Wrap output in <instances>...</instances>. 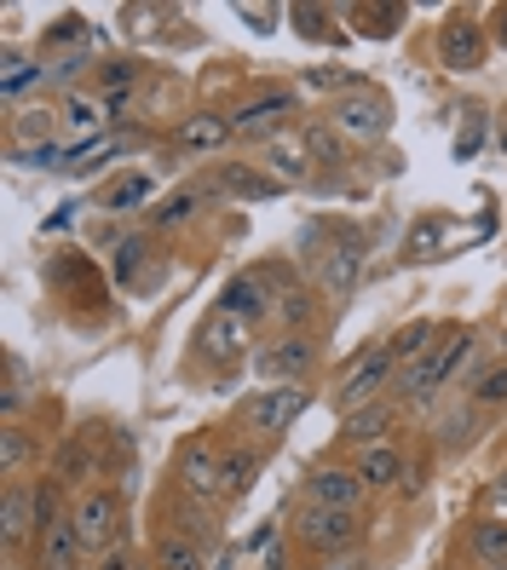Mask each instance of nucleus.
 <instances>
[{
  "label": "nucleus",
  "instance_id": "nucleus-14",
  "mask_svg": "<svg viewBox=\"0 0 507 570\" xmlns=\"http://www.w3.org/2000/svg\"><path fill=\"white\" fill-rule=\"evenodd\" d=\"M0 524H7V548H23L29 535H41V484L12 479L0 495Z\"/></svg>",
  "mask_w": 507,
  "mask_h": 570
},
{
  "label": "nucleus",
  "instance_id": "nucleus-40",
  "mask_svg": "<svg viewBox=\"0 0 507 570\" xmlns=\"http://www.w3.org/2000/svg\"><path fill=\"white\" fill-rule=\"evenodd\" d=\"M479 139H485V110H479V105H467V110H461V139H456V156L467 161L472 150H479Z\"/></svg>",
  "mask_w": 507,
  "mask_h": 570
},
{
  "label": "nucleus",
  "instance_id": "nucleus-3",
  "mask_svg": "<svg viewBox=\"0 0 507 570\" xmlns=\"http://www.w3.org/2000/svg\"><path fill=\"white\" fill-rule=\"evenodd\" d=\"M312 392L306 386H265V392H248L243 410H236V426L248 432V439H277V432H289L300 415H306Z\"/></svg>",
  "mask_w": 507,
  "mask_h": 570
},
{
  "label": "nucleus",
  "instance_id": "nucleus-23",
  "mask_svg": "<svg viewBox=\"0 0 507 570\" xmlns=\"http://www.w3.org/2000/svg\"><path fill=\"white\" fill-rule=\"evenodd\" d=\"M36 455H41V439H29L18 421H7V432H0V473H7V484H12Z\"/></svg>",
  "mask_w": 507,
  "mask_h": 570
},
{
  "label": "nucleus",
  "instance_id": "nucleus-38",
  "mask_svg": "<svg viewBox=\"0 0 507 570\" xmlns=\"http://www.w3.org/2000/svg\"><path fill=\"white\" fill-rule=\"evenodd\" d=\"M427 341H432V323H410V328H403L398 341H392V352H398V368H403V363H416V357L427 352Z\"/></svg>",
  "mask_w": 507,
  "mask_h": 570
},
{
  "label": "nucleus",
  "instance_id": "nucleus-16",
  "mask_svg": "<svg viewBox=\"0 0 507 570\" xmlns=\"http://www.w3.org/2000/svg\"><path fill=\"white\" fill-rule=\"evenodd\" d=\"M277 299H272V277L265 272H236L231 283H225V294H220V312H231V317H243L248 328L272 312Z\"/></svg>",
  "mask_w": 507,
  "mask_h": 570
},
{
  "label": "nucleus",
  "instance_id": "nucleus-46",
  "mask_svg": "<svg viewBox=\"0 0 507 570\" xmlns=\"http://www.w3.org/2000/svg\"><path fill=\"white\" fill-rule=\"evenodd\" d=\"M318 570H376V559H369V553H334V559H318Z\"/></svg>",
  "mask_w": 507,
  "mask_h": 570
},
{
  "label": "nucleus",
  "instance_id": "nucleus-51",
  "mask_svg": "<svg viewBox=\"0 0 507 570\" xmlns=\"http://www.w3.org/2000/svg\"><path fill=\"white\" fill-rule=\"evenodd\" d=\"M265 570H289V548H283V542H277L272 553H265Z\"/></svg>",
  "mask_w": 507,
  "mask_h": 570
},
{
  "label": "nucleus",
  "instance_id": "nucleus-10",
  "mask_svg": "<svg viewBox=\"0 0 507 570\" xmlns=\"http://www.w3.org/2000/svg\"><path fill=\"white\" fill-rule=\"evenodd\" d=\"M243 352H248V323L214 306L208 317H202V328H196V357L202 363H220V368H236V363H243Z\"/></svg>",
  "mask_w": 507,
  "mask_h": 570
},
{
  "label": "nucleus",
  "instance_id": "nucleus-25",
  "mask_svg": "<svg viewBox=\"0 0 507 570\" xmlns=\"http://www.w3.org/2000/svg\"><path fill=\"white\" fill-rule=\"evenodd\" d=\"M36 397V375H29V363L18 352H7V392H0V410H7V421L23 415V404Z\"/></svg>",
  "mask_w": 507,
  "mask_h": 570
},
{
  "label": "nucleus",
  "instance_id": "nucleus-31",
  "mask_svg": "<svg viewBox=\"0 0 507 570\" xmlns=\"http://www.w3.org/2000/svg\"><path fill=\"white\" fill-rule=\"evenodd\" d=\"M92 473V444L87 439H64V450H58V484H81Z\"/></svg>",
  "mask_w": 507,
  "mask_h": 570
},
{
  "label": "nucleus",
  "instance_id": "nucleus-47",
  "mask_svg": "<svg viewBox=\"0 0 507 570\" xmlns=\"http://www.w3.org/2000/svg\"><path fill=\"white\" fill-rule=\"evenodd\" d=\"M98 570H156V564H145L139 553H121V548H116V553L98 559Z\"/></svg>",
  "mask_w": 507,
  "mask_h": 570
},
{
  "label": "nucleus",
  "instance_id": "nucleus-41",
  "mask_svg": "<svg viewBox=\"0 0 507 570\" xmlns=\"http://www.w3.org/2000/svg\"><path fill=\"white\" fill-rule=\"evenodd\" d=\"M98 81H105L110 105H121V92H127V87H139V63H105V76H98Z\"/></svg>",
  "mask_w": 507,
  "mask_h": 570
},
{
  "label": "nucleus",
  "instance_id": "nucleus-28",
  "mask_svg": "<svg viewBox=\"0 0 507 570\" xmlns=\"http://www.w3.org/2000/svg\"><path fill=\"white\" fill-rule=\"evenodd\" d=\"M306 156L318 167H347V139L334 132V121H312L306 127Z\"/></svg>",
  "mask_w": 507,
  "mask_h": 570
},
{
  "label": "nucleus",
  "instance_id": "nucleus-29",
  "mask_svg": "<svg viewBox=\"0 0 507 570\" xmlns=\"http://www.w3.org/2000/svg\"><path fill=\"white\" fill-rule=\"evenodd\" d=\"M272 317H277L289 334H306V323L318 317V299H312L306 288H283V294H277V306H272Z\"/></svg>",
  "mask_w": 507,
  "mask_h": 570
},
{
  "label": "nucleus",
  "instance_id": "nucleus-8",
  "mask_svg": "<svg viewBox=\"0 0 507 570\" xmlns=\"http://www.w3.org/2000/svg\"><path fill=\"white\" fill-rule=\"evenodd\" d=\"M312 363H318V341H312V334H277L272 346L254 352V375L265 386H300L312 375Z\"/></svg>",
  "mask_w": 507,
  "mask_h": 570
},
{
  "label": "nucleus",
  "instance_id": "nucleus-44",
  "mask_svg": "<svg viewBox=\"0 0 507 570\" xmlns=\"http://www.w3.org/2000/svg\"><path fill=\"white\" fill-rule=\"evenodd\" d=\"M289 12L300 18V36H306V41L329 36V12H323V7H289Z\"/></svg>",
  "mask_w": 507,
  "mask_h": 570
},
{
  "label": "nucleus",
  "instance_id": "nucleus-9",
  "mask_svg": "<svg viewBox=\"0 0 507 570\" xmlns=\"http://www.w3.org/2000/svg\"><path fill=\"white\" fill-rule=\"evenodd\" d=\"M363 495H369V484L358 479V466H312L306 484H300V501H312V508H341V513H358Z\"/></svg>",
  "mask_w": 507,
  "mask_h": 570
},
{
  "label": "nucleus",
  "instance_id": "nucleus-32",
  "mask_svg": "<svg viewBox=\"0 0 507 570\" xmlns=\"http://www.w3.org/2000/svg\"><path fill=\"white\" fill-rule=\"evenodd\" d=\"M358 70H347V63H323V70H306V92H358Z\"/></svg>",
  "mask_w": 507,
  "mask_h": 570
},
{
  "label": "nucleus",
  "instance_id": "nucleus-17",
  "mask_svg": "<svg viewBox=\"0 0 507 570\" xmlns=\"http://www.w3.org/2000/svg\"><path fill=\"white\" fill-rule=\"evenodd\" d=\"M398 426V404L392 397H381V404H363V410H352V415H341V444L347 450H376V444H387V432Z\"/></svg>",
  "mask_w": 507,
  "mask_h": 570
},
{
  "label": "nucleus",
  "instance_id": "nucleus-15",
  "mask_svg": "<svg viewBox=\"0 0 507 570\" xmlns=\"http://www.w3.org/2000/svg\"><path fill=\"white\" fill-rule=\"evenodd\" d=\"M92 553L81 548V530H76V519L64 513V519H52L41 535H36V570H81Z\"/></svg>",
  "mask_w": 507,
  "mask_h": 570
},
{
  "label": "nucleus",
  "instance_id": "nucleus-4",
  "mask_svg": "<svg viewBox=\"0 0 507 570\" xmlns=\"http://www.w3.org/2000/svg\"><path fill=\"white\" fill-rule=\"evenodd\" d=\"M220 473H225V444L214 439V432H196V439L179 450V461H174L179 495L185 501H202V508H214V501H220Z\"/></svg>",
  "mask_w": 507,
  "mask_h": 570
},
{
  "label": "nucleus",
  "instance_id": "nucleus-42",
  "mask_svg": "<svg viewBox=\"0 0 507 570\" xmlns=\"http://www.w3.org/2000/svg\"><path fill=\"white\" fill-rule=\"evenodd\" d=\"M52 110L47 105H36V110H18V121H12V145H23V132H41V139H47V132H52Z\"/></svg>",
  "mask_w": 507,
  "mask_h": 570
},
{
  "label": "nucleus",
  "instance_id": "nucleus-1",
  "mask_svg": "<svg viewBox=\"0 0 507 570\" xmlns=\"http://www.w3.org/2000/svg\"><path fill=\"white\" fill-rule=\"evenodd\" d=\"M472 334L461 328V334H445L438 346H427L416 363H403L398 368V381H392V392L403 397V404H416V410H427V404H438V392H445L450 381H456V368L472 357Z\"/></svg>",
  "mask_w": 507,
  "mask_h": 570
},
{
  "label": "nucleus",
  "instance_id": "nucleus-12",
  "mask_svg": "<svg viewBox=\"0 0 507 570\" xmlns=\"http://www.w3.org/2000/svg\"><path fill=\"white\" fill-rule=\"evenodd\" d=\"M294 105H300V98L277 87V92H265V98H254V105L236 110V116H231V132H236V139H265V145H272V139H283Z\"/></svg>",
  "mask_w": 507,
  "mask_h": 570
},
{
  "label": "nucleus",
  "instance_id": "nucleus-26",
  "mask_svg": "<svg viewBox=\"0 0 507 570\" xmlns=\"http://www.w3.org/2000/svg\"><path fill=\"white\" fill-rule=\"evenodd\" d=\"M145 196H150V179L145 174H121L116 185H105L98 208H105V214H133V208H145Z\"/></svg>",
  "mask_w": 507,
  "mask_h": 570
},
{
  "label": "nucleus",
  "instance_id": "nucleus-52",
  "mask_svg": "<svg viewBox=\"0 0 507 570\" xmlns=\"http://www.w3.org/2000/svg\"><path fill=\"white\" fill-rule=\"evenodd\" d=\"M490 23H496V41L507 47V7H496V12H490Z\"/></svg>",
  "mask_w": 507,
  "mask_h": 570
},
{
  "label": "nucleus",
  "instance_id": "nucleus-18",
  "mask_svg": "<svg viewBox=\"0 0 507 570\" xmlns=\"http://www.w3.org/2000/svg\"><path fill=\"white\" fill-rule=\"evenodd\" d=\"M318 283H323L334 299H347V294L363 283V243L347 237V243L323 248V254H318Z\"/></svg>",
  "mask_w": 507,
  "mask_h": 570
},
{
  "label": "nucleus",
  "instance_id": "nucleus-6",
  "mask_svg": "<svg viewBox=\"0 0 507 570\" xmlns=\"http://www.w3.org/2000/svg\"><path fill=\"white\" fill-rule=\"evenodd\" d=\"M70 519H76V530H81V548L87 553H116V542H121V495L116 490H105V484H92V490H81L76 495V508H70Z\"/></svg>",
  "mask_w": 507,
  "mask_h": 570
},
{
  "label": "nucleus",
  "instance_id": "nucleus-53",
  "mask_svg": "<svg viewBox=\"0 0 507 570\" xmlns=\"http://www.w3.org/2000/svg\"><path fill=\"white\" fill-rule=\"evenodd\" d=\"M208 570H236V553H231V548H225V553H214V559H208Z\"/></svg>",
  "mask_w": 507,
  "mask_h": 570
},
{
  "label": "nucleus",
  "instance_id": "nucleus-50",
  "mask_svg": "<svg viewBox=\"0 0 507 570\" xmlns=\"http://www.w3.org/2000/svg\"><path fill=\"white\" fill-rule=\"evenodd\" d=\"M87 29H81V18H58V29H52V41H81Z\"/></svg>",
  "mask_w": 507,
  "mask_h": 570
},
{
  "label": "nucleus",
  "instance_id": "nucleus-36",
  "mask_svg": "<svg viewBox=\"0 0 507 570\" xmlns=\"http://www.w3.org/2000/svg\"><path fill=\"white\" fill-rule=\"evenodd\" d=\"M191 214H196V190H174L167 203L150 208V225H185Z\"/></svg>",
  "mask_w": 507,
  "mask_h": 570
},
{
  "label": "nucleus",
  "instance_id": "nucleus-49",
  "mask_svg": "<svg viewBox=\"0 0 507 570\" xmlns=\"http://www.w3.org/2000/svg\"><path fill=\"white\" fill-rule=\"evenodd\" d=\"M236 12H243L254 29H277V7H272V12H265V7H236Z\"/></svg>",
  "mask_w": 507,
  "mask_h": 570
},
{
  "label": "nucleus",
  "instance_id": "nucleus-45",
  "mask_svg": "<svg viewBox=\"0 0 507 570\" xmlns=\"http://www.w3.org/2000/svg\"><path fill=\"white\" fill-rule=\"evenodd\" d=\"M116 254H121V259H116V277H121V283H133V277H139V265H145V254H150V248H145V243H121Z\"/></svg>",
  "mask_w": 507,
  "mask_h": 570
},
{
  "label": "nucleus",
  "instance_id": "nucleus-21",
  "mask_svg": "<svg viewBox=\"0 0 507 570\" xmlns=\"http://www.w3.org/2000/svg\"><path fill=\"white\" fill-rule=\"evenodd\" d=\"M358 479L369 484V490H392V484H403V473H410V466H403V455L392 450V444H376V450H363L358 461Z\"/></svg>",
  "mask_w": 507,
  "mask_h": 570
},
{
  "label": "nucleus",
  "instance_id": "nucleus-48",
  "mask_svg": "<svg viewBox=\"0 0 507 570\" xmlns=\"http://www.w3.org/2000/svg\"><path fill=\"white\" fill-rule=\"evenodd\" d=\"M490 519H507V473L490 479Z\"/></svg>",
  "mask_w": 507,
  "mask_h": 570
},
{
  "label": "nucleus",
  "instance_id": "nucleus-13",
  "mask_svg": "<svg viewBox=\"0 0 507 570\" xmlns=\"http://www.w3.org/2000/svg\"><path fill=\"white\" fill-rule=\"evenodd\" d=\"M438 58H445V70L456 76H472L485 63V29L472 23L467 12H456L445 29H438Z\"/></svg>",
  "mask_w": 507,
  "mask_h": 570
},
{
  "label": "nucleus",
  "instance_id": "nucleus-35",
  "mask_svg": "<svg viewBox=\"0 0 507 570\" xmlns=\"http://www.w3.org/2000/svg\"><path fill=\"white\" fill-rule=\"evenodd\" d=\"M472 404L479 410H496V404H507V363H490L479 381H472Z\"/></svg>",
  "mask_w": 507,
  "mask_h": 570
},
{
  "label": "nucleus",
  "instance_id": "nucleus-20",
  "mask_svg": "<svg viewBox=\"0 0 507 570\" xmlns=\"http://www.w3.org/2000/svg\"><path fill=\"white\" fill-rule=\"evenodd\" d=\"M156 570H208V553H202V535L196 530H167L162 542H156Z\"/></svg>",
  "mask_w": 507,
  "mask_h": 570
},
{
  "label": "nucleus",
  "instance_id": "nucleus-34",
  "mask_svg": "<svg viewBox=\"0 0 507 570\" xmlns=\"http://www.w3.org/2000/svg\"><path fill=\"white\" fill-rule=\"evenodd\" d=\"M29 81H41V63L29 58V52H18V47H12V52H7V76H0V92H7V98H18Z\"/></svg>",
  "mask_w": 507,
  "mask_h": 570
},
{
  "label": "nucleus",
  "instance_id": "nucleus-22",
  "mask_svg": "<svg viewBox=\"0 0 507 570\" xmlns=\"http://www.w3.org/2000/svg\"><path fill=\"white\" fill-rule=\"evenodd\" d=\"M225 139H236L225 116H191V121L179 127L174 145H179L185 156H208V150H225Z\"/></svg>",
  "mask_w": 507,
  "mask_h": 570
},
{
  "label": "nucleus",
  "instance_id": "nucleus-5",
  "mask_svg": "<svg viewBox=\"0 0 507 570\" xmlns=\"http://www.w3.org/2000/svg\"><path fill=\"white\" fill-rule=\"evenodd\" d=\"M392 381H398V352L392 346H369L341 375V386H334V404H341V415H352L363 404H381V392H392Z\"/></svg>",
  "mask_w": 507,
  "mask_h": 570
},
{
  "label": "nucleus",
  "instance_id": "nucleus-37",
  "mask_svg": "<svg viewBox=\"0 0 507 570\" xmlns=\"http://www.w3.org/2000/svg\"><path fill=\"white\" fill-rule=\"evenodd\" d=\"M445 230H450V219H421V225L410 230V254H416V259H438V243H445Z\"/></svg>",
  "mask_w": 507,
  "mask_h": 570
},
{
  "label": "nucleus",
  "instance_id": "nucleus-24",
  "mask_svg": "<svg viewBox=\"0 0 507 570\" xmlns=\"http://www.w3.org/2000/svg\"><path fill=\"white\" fill-rule=\"evenodd\" d=\"M467 548L479 564H507V519H479L467 530Z\"/></svg>",
  "mask_w": 507,
  "mask_h": 570
},
{
  "label": "nucleus",
  "instance_id": "nucleus-55",
  "mask_svg": "<svg viewBox=\"0 0 507 570\" xmlns=\"http://www.w3.org/2000/svg\"><path fill=\"white\" fill-rule=\"evenodd\" d=\"M479 570H507V564H479Z\"/></svg>",
  "mask_w": 507,
  "mask_h": 570
},
{
  "label": "nucleus",
  "instance_id": "nucleus-11",
  "mask_svg": "<svg viewBox=\"0 0 507 570\" xmlns=\"http://www.w3.org/2000/svg\"><path fill=\"white\" fill-rule=\"evenodd\" d=\"M202 190L225 196V203H272V196H283L289 185L272 179V174H260V167H248V161H220Z\"/></svg>",
  "mask_w": 507,
  "mask_h": 570
},
{
  "label": "nucleus",
  "instance_id": "nucleus-43",
  "mask_svg": "<svg viewBox=\"0 0 507 570\" xmlns=\"http://www.w3.org/2000/svg\"><path fill=\"white\" fill-rule=\"evenodd\" d=\"M12 161H23V167H58V145L47 139V145H12Z\"/></svg>",
  "mask_w": 507,
  "mask_h": 570
},
{
  "label": "nucleus",
  "instance_id": "nucleus-27",
  "mask_svg": "<svg viewBox=\"0 0 507 570\" xmlns=\"http://www.w3.org/2000/svg\"><path fill=\"white\" fill-rule=\"evenodd\" d=\"M265 161H272V179H283V185H306L312 174H306V150H300L294 139H272L265 145Z\"/></svg>",
  "mask_w": 507,
  "mask_h": 570
},
{
  "label": "nucleus",
  "instance_id": "nucleus-7",
  "mask_svg": "<svg viewBox=\"0 0 507 570\" xmlns=\"http://www.w3.org/2000/svg\"><path fill=\"white\" fill-rule=\"evenodd\" d=\"M334 132L341 139H363V145H376V139H387V127H392V98L381 92V87H358V92H347V98H334Z\"/></svg>",
  "mask_w": 507,
  "mask_h": 570
},
{
  "label": "nucleus",
  "instance_id": "nucleus-2",
  "mask_svg": "<svg viewBox=\"0 0 507 570\" xmlns=\"http://www.w3.org/2000/svg\"><path fill=\"white\" fill-rule=\"evenodd\" d=\"M363 535V519L358 513H341V508H312V501H300L289 513V542L300 553H318V559H334V553H352Z\"/></svg>",
  "mask_w": 507,
  "mask_h": 570
},
{
  "label": "nucleus",
  "instance_id": "nucleus-19",
  "mask_svg": "<svg viewBox=\"0 0 507 570\" xmlns=\"http://www.w3.org/2000/svg\"><path fill=\"white\" fill-rule=\"evenodd\" d=\"M260 479V450L254 444H225V473H220V501H243Z\"/></svg>",
  "mask_w": 507,
  "mask_h": 570
},
{
  "label": "nucleus",
  "instance_id": "nucleus-39",
  "mask_svg": "<svg viewBox=\"0 0 507 570\" xmlns=\"http://www.w3.org/2000/svg\"><path fill=\"white\" fill-rule=\"evenodd\" d=\"M472 426H479V404H467L461 415H450L445 426H438V439H445V450H461V444H472V439H467Z\"/></svg>",
  "mask_w": 507,
  "mask_h": 570
},
{
  "label": "nucleus",
  "instance_id": "nucleus-54",
  "mask_svg": "<svg viewBox=\"0 0 507 570\" xmlns=\"http://www.w3.org/2000/svg\"><path fill=\"white\" fill-rule=\"evenodd\" d=\"M496 145L507 150V116H501V127H496Z\"/></svg>",
  "mask_w": 507,
  "mask_h": 570
},
{
  "label": "nucleus",
  "instance_id": "nucleus-33",
  "mask_svg": "<svg viewBox=\"0 0 507 570\" xmlns=\"http://www.w3.org/2000/svg\"><path fill=\"white\" fill-rule=\"evenodd\" d=\"M64 127H76V132H105V105L87 92H76L70 105H64Z\"/></svg>",
  "mask_w": 507,
  "mask_h": 570
},
{
  "label": "nucleus",
  "instance_id": "nucleus-30",
  "mask_svg": "<svg viewBox=\"0 0 507 570\" xmlns=\"http://www.w3.org/2000/svg\"><path fill=\"white\" fill-rule=\"evenodd\" d=\"M347 18H352V29H358V36H376V41H387L392 29L403 23V7H352Z\"/></svg>",
  "mask_w": 507,
  "mask_h": 570
}]
</instances>
